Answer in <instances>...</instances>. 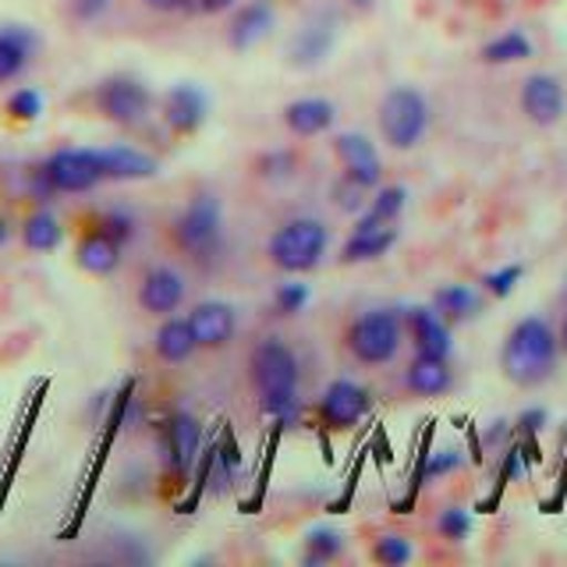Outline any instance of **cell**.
Instances as JSON below:
<instances>
[{"mask_svg":"<svg viewBox=\"0 0 567 567\" xmlns=\"http://www.w3.org/2000/svg\"><path fill=\"white\" fill-rule=\"evenodd\" d=\"M248 377L259 394L262 415L270 419L277 430H291L301 415L298 404V380H301V365L291 344H284L280 337H262L252 348V359H248Z\"/></svg>","mask_w":567,"mask_h":567,"instance_id":"6da1fadb","label":"cell"},{"mask_svg":"<svg viewBox=\"0 0 567 567\" xmlns=\"http://www.w3.org/2000/svg\"><path fill=\"white\" fill-rule=\"evenodd\" d=\"M557 359H560V333L543 316H522L511 327L501 348L504 377L522 390L543 386L557 372Z\"/></svg>","mask_w":567,"mask_h":567,"instance_id":"7a4b0ae2","label":"cell"},{"mask_svg":"<svg viewBox=\"0 0 567 567\" xmlns=\"http://www.w3.org/2000/svg\"><path fill=\"white\" fill-rule=\"evenodd\" d=\"M171 241L192 262H213L224 248V206L217 195L199 192L171 224Z\"/></svg>","mask_w":567,"mask_h":567,"instance_id":"3957f363","label":"cell"},{"mask_svg":"<svg viewBox=\"0 0 567 567\" xmlns=\"http://www.w3.org/2000/svg\"><path fill=\"white\" fill-rule=\"evenodd\" d=\"M330 248V227L319 217H291L284 220L270 241H266V256L284 274H312L323 262Z\"/></svg>","mask_w":567,"mask_h":567,"instance_id":"277c9868","label":"cell"},{"mask_svg":"<svg viewBox=\"0 0 567 567\" xmlns=\"http://www.w3.org/2000/svg\"><path fill=\"white\" fill-rule=\"evenodd\" d=\"M404 312L398 309H369L348 327V351L359 365H390L404 344Z\"/></svg>","mask_w":567,"mask_h":567,"instance_id":"5b68a950","label":"cell"},{"mask_svg":"<svg viewBox=\"0 0 567 567\" xmlns=\"http://www.w3.org/2000/svg\"><path fill=\"white\" fill-rule=\"evenodd\" d=\"M430 121H433L430 100L415 85H394L380 100V135L398 153L415 150L425 138V132H430Z\"/></svg>","mask_w":567,"mask_h":567,"instance_id":"8992f818","label":"cell"},{"mask_svg":"<svg viewBox=\"0 0 567 567\" xmlns=\"http://www.w3.org/2000/svg\"><path fill=\"white\" fill-rule=\"evenodd\" d=\"M96 111L121 124V128H138L146 124L153 114V93L150 85H142L132 75H114V79H103L96 85Z\"/></svg>","mask_w":567,"mask_h":567,"instance_id":"52a82bcc","label":"cell"},{"mask_svg":"<svg viewBox=\"0 0 567 567\" xmlns=\"http://www.w3.org/2000/svg\"><path fill=\"white\" fill-rule=\"evenodd\" d=\"M369 412H372V394H369V386L354 383V380H348V377L333 380V383L323 390V398H319V408H316L319 430H323V433H348V430H354V425H359Z\"/></svg>","mask_w":567,"mask_h":567,"instance_id":"ba28073f","label":"cell"},{"mask_svg":"<svg viewBox=\"0 0 567 567\" xmlns=\"http://www.w3.org/2000/svg\"><path fill=\"white\" fill-rule=\"evenodd\" d=\"M40 167L58 195H85L96 185H103V167L96 150H58Z\"/></svg>","mask_w":567,"mask_h":567,"instance_id":"9c48e42d","label":"cell"},{"mask_svg":"<svg viewBox=\"0 0 567 567\" xmlns=\"http://www.w3.org/2000/svg\"><path fill=\"white\" fill-rule=\"evenodd\" d=\"M333 156L341 164V174H348L351 182H359L362 188L377 192L383 185V159L377 153V142L362 132H341L333 135Z\"/></svg>","mask_w":567,"mask_h":567,"instance_id":"30bf717a","label":"cell"},{"mask_svg":"<svg viewBox=\"0 0 567 567\" xmlns=\"http://www.w3.org/2000/svg\"><path fill=\"white\" fill-rule=\"evenodd\" d=\"M185 291H188V284L185 277L174 270V266H150L146 274H142L138 280V309L142 312H150V316H159V319H167L174 316L177 309L185 306Z\"/></svg>","mask_w":567,"mask_h":567,"instance_id":"8fae6325","label":"cell"},{"mask_svg":"<svg viewBox=\"0 0 567 567\" xmlns=\"http://www.w3.org/2000/svg\"><path fill=\"white\" fill-rule=\"evenodd\" d=\"M522 114L539 124V128H554V124L567 114V93L560 79L536 71L522 82Z\"/></svg>","mask_w":567,"mask_h":567,"instance_id":"7c38bea8","label":"cell"},{"mask_svg":"<svg viewBox=\"0 0 567 567\" xmlns=\"http://www.w3.org/2000/svg\"><path fill=\"white\" fill-rule=\"evenodd\" d=\"M404 330H408V337H412L419 354H433V359H451L454 354L451 323L433 306L404 309Z\"/></svg>","mask_w":567,"mask_h":567,"instance_id":"4fadbf2b","label":"cell"},{"mask_svg":"<svg viewBox=\"0 0 567 567\" xmlns=\"http://www.w3.org/2000/svg\"><path fill=\"white\" fill-rule=\"evenodd\" d=\"M188 327L195 333V344L203 351H220L235 341L238 316H235V306H227V301H199V306L188 312Z\"/></svg>","mask_w":567,"mask_h":567,"instance_id":"5bb4252c","label":"cell"},{"mask_svg":"<svg viewBox=\"0 0 567 567\" xmlns=\"http://www.w3.org/2000/svg\"><path fill=\"white\" fill-rule=\"evenodd\" d=\"M164 124L174 132V135H195L203 128V121L209 114V100L199 85H192V82H177L167 89V96H164Z\"/></svg>","mask_w":567,"mask_h":567,"instance_id":"9a60e30c","label":"cell"},{"mask_svg":"<svg viewBox=\"0 0 567 567\" xmlns=\"http://www.w3.org/2000/svg\"><path fill=\"white\" fill-rule=\"evenodd\" d=\"M121 256H124V245L114 241L96 224H89L82 235H79L75 262H79V270H85L89 277H111V274H117Z\"/></svg>","mask_w":567,"mask_h":567,"instance_id":"2e32d148","label":"cell"},{"mask_svg":"<svg viewBox=\"0 0 567 567\" xmlns=\"http://www.w3.org/2000/svg\"><path fill=\"white\" fill-rule=\"evenodd\" d=\"M274 25H277V11L270 0H248V4L238 8L235 18H230L227 43H230V50L245 53V50L259 47L266 35L274 32Z\"/></svg>","mask_w":567,"mask_h":567,"instance_id":"e0dca14e","label":"cell"},{"mask_svg":"<svg viewBox=\"0 0 567 567\" xmlns=\"http://www.w3.org/2000/svg\"><path fill=\"white\" fill-rule=\"evenodd\" d=\"M164 440H167V465L174 475H188L195 465V454H199L203 443V425L188 412H174L164 425Z\"/></svg>","mask_w":567,"mask_h":567,"instance_id":"ac0fdd59","label":"cell"},{"mask_svg":"<svg viewBox=\"0 0 567 567\" xmlns=\"http://www.w3.org/2000/svg\"><path fill=\"white\" fill-rule=\"evenodd\" d=\"M103 182H150L159 174V159L135 146H103L96 150Z\"/></svg>","mask_w":567,"mask_h":567,"instance_id":"d6986e66","label":"cell"},{"mask_svg":"<svg viewBox=\"0 0 567 567\" xmlns=\"http://www.w3.org/2000/svg\"><path fill=\"white\" fill-rule=\"evenodd\" d=\"M404 386L415 398H443L454 386V369L451 359H433V354H419L404 369Z\"/></svg>","mask_w":567,"mask_h":567,"instance_id":"ffe728a7","label":"cell"},{"mask_svg":"<svg viewBox=\"0 0 567 567\" xmlns=\"http://www.w3.org/2000/svg\"><path fill=\"white\" fill-rule=\"evenodd\" d=\"M333 121H337V106L323 96H301L284 106V124H288V132L298 138L323 135L333 128Z\"/></svg>","mask_w":567,"mask_h":567,"instance_id":"44dd1931","label":"cell"},{"mask_svg":"<svg viewBox=\"0 0 567 567\" xmlns=\"http://www.w3.org/2000/svg\"><path fill=\"white\" fill-rule=\"evenodd\" d=\"M333 50V18L319 14L291 40V64L295 68H319Z\"/></svg>","mask_w":567,"mask_h":567,"instance_id":"7402d4cb","label":"cell"},{"mask_svg":"<svg viewBox=\"0 0 567 567\" xmlns=\"http://www.w3.org/2000/svg\"><path fill=\"white\" fill-rule=\"evenodd\" d=\"M430 306L447 319L451 327L472 323V319L483 312V291H475L472 284H443V288L433 291Z\"/></svg>","mask_w":567,"mask_h":567,"instance_id":"603a6c76","label":"cell"},{"mask_svg":"<svg viewBox=\"0 0 567 567\" xmlns=\"http://www.w3.org/2000/svg\"><path fill=\"white\" fill-rule=\"evenodd\" d=\"M408 206V188L404 185H380L372 192L369 206L354 217V230H377V227H394Z\"/></svg>","mask_w":567,"mask_h":567,"instance_id":"cb8c5ba5","label":"cell"},{"mask_svg":"<svg viewBox=\"0 0 567 567\" xmlns=\"http://www.w3.org/2000/svg\"><path fill=\"white\" fill-rule=\"evenodd\" d=\"M153 351L159 362H171V365H182L188 362L199 344H195V333L188 327V316L177 319V316H167L164 323H159L156 337H153Z\"/></svg>","mask_w":567,"mask_h":567,"instance_id":"d4e9b609","label":"cell"},{"mask_svg":"<svg viewBox=\"0 0 567 567\" xmlns=\"http://www.w3.org/2000/svg\"><path fill=\"white\" fill-rule=\"evenodd\" d=\"M35 53V35L25 25H4L0 29V82L18 79L29 68Z\"/></svg>","mask_w":567,"mask_h":567,"instance_id":"484cf974","label":"cell"},{"mask_svg":"<svg viewBox=\"0 0 567 567\" xmlns=\"http://www.w3.org/2000/svg\"><path fill=\"white\" fill-rule=\"evenodd\" d=\"M398 227H377V230H351L348 241L341 245V262L354 266V262H372L383 259L390 248L398 245Z\"/></svg>","mask_w":567,"mask_h":567,"instance_id":"4316f807","label":"cell"},{"mask_svg":"<svg viewBox=\"0 0 567 567\" xmlns=\"http://www.w3.org/2000/svg\"><path fill=\"white\" fill-rule=\"evenodd\" d=\"M61 241H64V227L47 206L29 213V217L22 220V245L29 248V252H53Z\"/></svg>","mask_w":567,"mask_h":567,"instance_id":"83f0119b","label":"cell"},{"mask_svg":"<svg viewBox=\"0 0 567 567\" xmlns=\"http://www.w3.org/2000/svg\"><path fill=\"white\" fill-rule=\"evenodd\" d=\"M536 47L532 40L522 32V29H511V32H501L493 35V40L483 47V61L486 64H518V61H528Z\"/></svg>","mask_w":567,"mask_h":567,"instance_id":"f1b7e54d","label":"cell"},{"mask_svg":"<svg viewBox=\"0 0 567 567\" xmlns=\"http://www.w3.org/2000/svg\"><path fill=\"white\" fill-rule=\"evenodd\" d=\"M341 554H344V536H341V532L319 525V528H312L309 536H306V549H301V560H306L309 567H319V564L341 560Z\"/></svg>","mask_w":567,"mask_h":567,"instance_id":"f546056e","label":"cell"},{"mask_svg":"<svg viewBox=\"0 0 567 567\" xmlns=\"http://www.w3.org/2000/svg\"><path fill=\"white\" fill-rule=\"evenodd\" d=\"M412 557H415V546L404 536H398V532H383V536L372 543V560L383 567H404Z\"/></svg>","mask_w":567,"mask_h":567,"instance_id":"4dcf8cb0","label":"cell"},{"mask_svg":"<svg viewBox=\"0 0 567 567\" xmlns=\"http://www.w3.org/2000/svg\"><path fill=\"white\" fill-rule=\"evenodd\" d=\"M330 199L337 209L344 213V217H359V213L369 206V188H362L359 182H351L348 174H341L330 188Z\"/></svg>","mask_w":567,"mask_h":567,"instance_id":"1f68e13d","label":"cell"},{"mask_svg":"<svg viewBox=\"0 0 567 567\" xmlns=\"http://www.w3.org/2000/svg\"><path fill=\"white\" fill-rule=\"evenodd\" d=\"M89 224H96L100 230H106V235H111L114 241H121V245H128L135 238V217H132L128 209H121V206L100 209Z\"/></svg>","mask_w":567,"mask_h":567,"instance_id":"d6a6232c","label":"cell"},{"mask_svg":"<svg viewBox=\"0 0 567 567\" xmlns=\"http://www.w3.org/2000/svg\"><path fill=\"white\" fill-rule=\"evenodd\" d=\"M8 117L11 121H22V124H32L35 117L43 114V93L40 89H29V85H22V89H14V93L8 96Z\"/></svg>","mask_w":567,"mask_h":567,"instance_id":"836d02e7","label":"cell"},{"mask_svg":"<svg viewBox=\"0 0 567 567\" xmlns=\"http://www.w3.org/2000/svg\"><path fill=\"white\" fill-rule=\"evenodd\" d=\"M522 277H525V266L522 262H507V266H501V270H489L483 277V291L489 298H511L514 291H518Z\"/></svg>","mask_w":567,"mask_h":567,"instance_id":"e575fe53","label":"cell"},{"mask_svg":"<svg viewBox=\"0 0 567 567\" xmlns=\"http://www.w3.org/2000/svg\"><path fill=\"white\" fill-rule=\"evenodd\" d=\"M309 301H312V288H309V284H301V280L280 284L277 295H274V306H277L280 316H298V312H306Z\"/></svg>","mask_w":567,"mask_h":567,"instance_id":"d590c367","label":"cell"},{"mask_svg":"<svg viewBox=\"0 0 567 567\" xmlns=\"http://www.w3.org/2000/svg\"><path fill=\"white\" fill-rule=\"evenodd\" d=\"M436 532L447 543H465L472 536V514L465 507H443L436 518Z\"/></svg>","mask_w":567,"mask_h":567,"instance_id":"8d00e7d4","label":"cell"},{"mask_svg":"<svg viewBox=\"0 0 567 567\" xmlns=\"http://www.w3.org/2000/svg\"><path fill=\"white\" fill-rule=\"evenodd\" d=\"M256 171H259V177H270V182H284V177H291V171H295V156L284 153V150L266 153V156H259Z\"/></svg>","mask_w":567,"mask_h":567,"instance_id":"74e56055","label":"cell"},{"mask_svg":"<svg viewBox=\"0 0 567 567\" xmlns=\"http://www.w3.org/2000/svg\"><path fill=\"white\" fill-rule=\"evenodd\" d=\"M546 422H549V412L546 408H525V412L518 415V422H514V433H518L522 440H536L543 430H546Z\"/></svg>","mask_w":567,"mask_h":567,"instance_id":"f35d334b","label":"cell"},{"mask_svg":"<svg viewBox=\"0 0 567 567\" xmlns=\"http://www.w3.org/2000/svg\"><path fill=\"white\" fill-rule=\"evenodd\" d=\"M146 8L159 11V14H177V11H188L195 8V0H142Z\"/></svg>","mask_w":567,"mask_h":567,"instance_id":"ab89813d","label":"cell"},{"mask_svg":"<svg viewBox=\"0 0 567 567\" xmlns=\"http://www.w3.org/2000/svg\"><path fill=\"white\" fill-rule=\"evenodd\" d=\"M106 8H111V0H75V14L79 18H96V14H103Z\"/></svg>","mask_w":567,"mask_h":567,"instance_id":"60d3db41","label":"cell"},{"mask_svg":"<svg viewBox=\"0 0 567 567\" xmlns=\"http://www.w3.org/2000/svg\"><path fill=\"white\" fill-rule=\"evenodd\" d=\"M493 430H486V447H496V443H504L507 436H511V422L507 419H496V422H489Z\"/></svg>","mask_w":567,"mask_h":567,"instance_id":"b9f144b4","label":"cell"},{"mask_svg":"<svg viewBox=\"0 0 567 567\" xmlns=\"http://www.w3.org/2000/svg\"><path fill=\"white\" fill-rule=\"evenodd\" d=\"M235 4H238V0H195V11H199V14H224Z\"/></svg>","mask_w":567,"mask_h":567,"instance_id":"7bdbcfd3","label":"cell"},{"mask_svg":"<svg viewBox=\"0 0 567 567\" xmlns=\"http://www.w3.org/2000/svg\"><path fill=\"white\" fill-rule=\"evenodd\" d=\"M11 238V227H8V220L4 217H0V245H4Z\"/></svg>","mask_w":567,"mask_h":567,"instance_id":"ee69618b","label":"cell"},{"mask_svg":"<svg viewBox=\"0 0 567 567\" xmlns=\"http://www.w3.org/2000/svg\"><path fill=\"white\" fill-rule=\"evenodd\" d=\"M560 351L567 354V316H564V323H560Z\"/></svg>","mask_w":567,"mask_h":567,"instance_id":"f6af8a7d","label":"cell"},{"mask_svg":"<svg viewBox=\"0 0 567 567\" xmlns=\"http://www.w3.org/2000/svg\"><path fill=\"white\" fill-rule=\"evenodd\" d=\"M348 4H354V8H369L372 0H348Z\"/></svg>","mask_w":567,"mask_h":567,"instance_id":"bcb514c9","label":"cell"},{"mask_svg":"<svg viewBox=\"0 0 567 567\" xmlns=\"http://www.w3.org/2000/svg\"><path fill=\"white\" fill-rule=\"evenodd\" d=\"M564 291H567V284H564Z\"/></svg>","mask_w":567,"mask_h":567,"instance_id":"7dc6e473","label":"cell"}]
</instances>
